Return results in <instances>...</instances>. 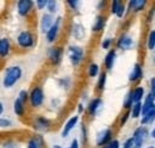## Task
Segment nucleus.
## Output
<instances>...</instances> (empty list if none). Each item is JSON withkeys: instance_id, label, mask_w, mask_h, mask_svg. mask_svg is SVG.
Returning a JSON list of instances; mask_svg holds the SVG:
<instances>
[{"instance_id": "f3484780", "label": "nucleus", "mask_w": 155, "mask_h": 148, "mask_svg": "<svg viewBox=\"0 0 155 148\" xmlns=\"http://www.w3.org/2000/svg\"><path fill=\"white\" fill-rule=\"evenodd\" d=\"M34 127L38 131H46L51 126V120L45 118V116H36L34 120Z\"/></svg>"}, {"instance_id": "20e7f679", "label": "nucleus", "mask_w": 155, "mask_h": 148, "mask_svg": "<svg viewBox=\"0 0 155 148\" xmlns=\"http://www.w3.org/2000/svg\"><path fill=\"white\" fill-rule=\"evenodd\" d=\"M45 99L44 91L40 86H34L29 92V104L31 108H39L42 106Z\"/></svg>"}, {"instance_id": "ddd939ff", "label": "nucleus", "mask_w": 155, "mask_h": 148, "mask_svg": "<svg viewBox=\"0 0 155 148\" xmlns=\"http://www.w3.org/2000/svg\"><path fill=\"white\" fill-rule=\"evenodd\" d=\"M78 123H79V115H73V116H70V118L65 121V124H64V126H63L62 137H63V138L68 137V135H69V133L71 132V130L78 125Z\"/></svg>"}, {"instance_id": "58836bf2", "label": "nucleus", "mask_w": 155, "mask_h": 148, "mask_svg": "<svg viewBox=\"0 0 155 148\" xmlns=\"http://www.w3.org/2000/svg\"><path fill=\"white\" fill-rule=\"evenodd\" d=\"M121 148H133V138H132V137L127 138V140L125 141V143L122 144Z\"/></svg>"}, {"instance_id": "6ab92c4d", "label": "nucleus", "mask_w": 155, "mask_h": 148, "mask_svg": "<svg viewBox=\"0 0 155 148\" xmlns=\"http://www.w3.org/2000/svg\"><path fill=\"white\" fill-rule=\"evenodd\" d=\"M115 59H116V51L113 50V49H110V50L107 52L105 57H104V67H105L107 70H110V69L114 67Z\"/></svg>"}, {"instance_id": "e433bc0d", "label": "nucleus", "mask_w": 155, "mask_h": 148, "mask_svg": "<svg viewBox=\"0 0 155 148\" xmlns=\"http://www.w3.org/2000/svg\"><path fill=\"white\" fill-rule=\"evenodd\" d=\"M67 5H68L71 10H78V8H79L80 2H79V1H76V0H68V1H67Z\"/></svg>"}, {"instance_id": "0eeeda50", "label": "nucleus", "mask_w": 155, "mask_h": 148, "mask_svg": "<svg viewBox=\"0 0 155 148\" xmlns=\"http://www.w3.org/2000/svg\"><path fill=\"white\" fill-rule=\"evenodd\" d=\"M113 131H111V129H109V127H107V129H103V130H101L98 133H97V136H96V144L98 146V147H105L113 138Z\"/></svg>"}, {"instance_id": "7ed1b4c3", "label": "nucleus", "mask_w": 155, "mask_h": 148, "mask_svg": "<svg viewBox=\"0 0 155 148\" xmlns=\"http://www.w3.org/2000/svg\"><path fill=\"white\" fill-rule=\"evenodd\" d=\"M68 58L70 61V63L74 66V67H78L80 66V63L82 62L84 59V56H85V51L81 46H78V45H70L68 47Z\"/></svg>"}, {"instance_id": "f03ea898", "label": "nucleus", "mask_w": 155, "mask_h": 148, "mask_svg": "<svg viewBox=\"0 0 155 148\" xmlns=\"http://www.w3.org/2000/svg\"><path fill=\"white\" fill-rule=\"evenodd\" d=\"M16 42L21 49H31L35 45V36L30 30H23L17 35Z\"/></svg>"}, {"instance_id": "b1692460", "label": "nucleus", "mask_w": 155, "mask_h": 148, "mask_svg": "<svg viewBox=\"0 0 155 148\" xmlns=\"http://www.w3.org/2000/svg\"><path fill=\"white\" fill-rule=\"evenodd\" d=\"M105 27V17L102 15H98L92 24V32L93 33H98L101 30H103V28Z\"/></svg>"}, {"instance_id": "bb28decb", "label": "nucleus", "mask_w": 155, "mask_h": 148, "mask_svg": "<svg viewBox=\"0 0 155 148\" xmlns=\"http://www.w3.org/2000/svg\"><path fill=\"white\" fill-rule=\"evenodd\" d=\"M133 104H134V102H133V98H132V91L130 90V91H127V93H126V96L124 98L122 106H124V108L126 110H131V108L133 107Z\"/></svg>"}, {"instance_id": "412c9836", "label": "nucleus", "mask_w": 155, "mask_h": 148, "mask_svg": "<svg viewBox=\"0 0 155 148\" xmlns=\"http://www.w3.org/2000/svg\"><path fill=\"white\" fill-rule=\"evenodd\" d=\"M148 1L147 0H131L128 1V10L132 12H139L142 10H144V7L147 6Z\"/></svg>"}, {"instance_id": "1a4fd4ad", "label": "nucleus", "mask_w": 155, "mask_h": 148, "mask_svg": "<svg viewBox=\"0 0 155 148\" xmlns=\"http://www.w3.org/2000/svg\"><path fill=\"white\" fill-rule=\"evenodd\" d=\"M34 5L35 2L31 1V0H21L17 2V12L21 17H25L28 16L31 10L34 8Z\"/></svg>"}, {"instance_id": "ea45409f", "label": "nucleus", "mask_w": 155, "mask_h": 148, "mask_svg": "<svg viewBox=\"0 0 155 148\" xmlns=\"http://www.w3.org/2000/svg\"><path fill=\"white\" fill-rule=\"evenodd\" d=\"M69 148H80V144H79V141L76 138H74L69 146Z\"/></svg>"}, {"instance_id": "4be33fe9", "label": "nucleus", "mask_w": 155, "mask_h": 148, "mask_svg": "<svg viewBox=\"0 0 155 148\" xmlns=\"http://www.w3.org/2000/svg\"><path fill=\"white\" fill-rule=\"evenodd\" d=\"M11 51V42L7 38H0V58L8 56Z\"/></svg>"}, {"instance_id": "c9c22d12", "label": "nucleus", "mask_w": 155, "mask_h": 148, "mask_svg": "<svg viewBox=\"0 0 155 148\" xmlns=\"http://www.w3.org/2000/svg\"><path fill=\"white\" fill-rule=\"evenodd\" d=\"M149 92L155 97V76H151L150 78V81H149Z\"/></svg>"}, {"instance_id": "cd10ccee", "label": "nucleus", "mask_w": 155, "mask_h": 148, "mask_svg": "<svg viewBox=\"0 0 155 148\" xmlns=\"http://www.w3.org/2000/svg\"><path fill=\"white\" fill-rule=\"evenodd\" d=\"M147 49L150 50V51L155 49V29H151L148 33V36H147Z\"/></svg>"}, {"instance_id": "c85d7f7f", "label": "nucleus", "mask_w": 155, "mask_h": 148, "mask_svg": "<svg viewBox=\"0 0 155 148\" xmlns=\"http://www.w3.org/2000/svg\"><path fill=\"white\" fill-rule=\"evenodd\" d=\"M73 35H74V38H76V39L84 38V35H85V29H84V27H82L81 24H79V23H75L74 27H73Z\"/></svg>"}, {"instance_id": "aec40b11", "label": "nucleus", "mask_w": 155, "mask_h": 148, "mask_svg": "<svg viewBox=\"0 0 155 148\" xmlns=\"http://www.w3.org/2000/svg\"><path fill=\"white\" fill-rule=\"evenodd\" d=\"M25 101H23L22 98L17 97L13 102V112L17 116H23L25 113Z\"/></svg>"}, {"instance_id": "9b49d317", "label": "nucleus", "mask_w": 155, "mask_h": 148, "mask_svg": "<svg viewBox=\"0 0 155 148\" xmlns=\"http://www.w3.org/2000/svg\"><path fill=\"white\" fill-rule=\"evenodd\" d=\"M110 11L113 15H115L117 18H122L125 16V12H126V6L122 1L120 0H114L111 1L110 4Z\"/></svg>"}, {"instance_id": "dca6fc26", "label": "nucleus", "mask_w": 155, "mask_h": 148, "mask_svg": "<svg viewBox=\"0 0 155 148\" xmlns=\"http://www.w3.org/2000/svg\"><path fill=\"white\" fill-rule=\"evenodd\" d=\"M154 120H155V104L143 113V115L140 118V125L142 126L150 125L154 123Z\"/></svg>"}, {"instance_id": "a18cd8bd", "label": "nucleus", "mask_w": 155, "mask_h": 148, "mask_svg": "<svg viewBox=\"0 0 155 148\" xmlns=\"http://www.w3.org/2000/svg\"><path fill=\"white\" fill-rule=\"evenodd\" d=\"M52 148H62V147H61V146H59V144H54V146H53V147H52Z\"/></svg>"}, {"instance_id": "2eb2a0df", "label": "nucleus", "mask_w": 155, "mask_h": 148, "mask_svg": "<svg viewBox=\"0 0 155 148\" xmlns=\"http://www.w3.org/2000/svg\"><path fill=\"white\" fill-rule=\"evenodd\" d=\"M102 104H103V101L101 97H94L93 99L90 101L88 106H87V112L91 116H94L97 115V113L99 112V109L102 108Z\"/></svg>"}, {"instance_id": "a878e982", "label": "nucleus", "mask_w": 155, "mask_h": 148, "mask_svg": "<svg viewBox=\"0 0 155 148\" xmlns=\"http://www.w3.org/2000/svg\"><path fill=\"white\" fill-rule=\"evenodd\" d=\"M99 74H101L99 73V66L94 62L90 63V66L87 68V75L90 78H96V76H99Z\"/></svg>"}, {"instance_id": "49530a36", "label": "nucleus", "mask_w": 155, "mask_h": 148, "mask_svg": "<svg viewBox=\"0 0 155 148\" xmlns=\"http://www.w3.org/2000/svg\"><path fill=\"white\" fill-rule=\"evenodd\" d=\"M147 148H155V147H154V146H148Z\"/></svg>"}, {"instance_id": "39448f33", "label": "nucleus", "mask_w": 155, "mask_h": 148, "mask_svg": "<svg viewBox=\"0 0 155 148\" xmlns=\"http://www.w3.org/2000/svg\"><path fill=\"white\" fill-rule=\"evenodd\" d=\"M148 135H149V131H148L147 126H142V125L138 126L134 130L133 136H132V138H133V148H142V146H143L145 138L148 137Z\"/></svg>"}, {"instance_id": "7c9ffc66", "label": "nucleus", "mask_w": 155, "mask_h": 148, "mask_svg": "<svg viewBox=\"0 0 155 148\" xmlns=\"http://www.w3.org/2000/svg\"><path fill=\"white\" fill-rule=\"evenodd\" d=\"M47 10H48V13H54L56 11H57V1H53V0H51V1H48V4H47V7H46Z\"/></svg>"}, {"instance_id": "9d476101", "label": "nucleus", "mask_w": 155, "mask_h": 148, "mask_svg": "<svg viewBox=\"0 0 155 148\" xmlns=\"http://www.w3.org/2000/svg\"><path fill=\"white\" fill-rule=\"evenodd\" d=\"M116 47L124 51L131 50L133 47V39L132 36H130L128 34H122L119 36L117 41H116Z\"/></svg>"}, {"instance_id": "c756f323", "label": "nucleus", "mask_w": 155, "mask_h": 148, "mask_svg": "<svg viewBox=\"0 0 155 148\" xmlns=\"http://www.w3.org/2000/svg\"><path fill=\"white\" fill-rule=\"evenodd\" d=\"M107 85V73L105 72H102L98 76V80H97V89L99 91H103L104 87Z\"/></svg>"}, {"instance_id": "37998d69", "label": "nucleus", "mask_w": 155, "mask_h": 148, "mask_svg": "<svg viewBox=\"0 0 155 148\" xmlns=\"http://www.w3.org/2000/svg\"><path fill=\"white\" fill-rule=\"evenodd\" d=\"M4 110H5V107H4V103L0 101V118H1V115H2V113H4Z\"/></svg>"}, {"instance_id": "393cba45", "label": "nucleus", "mask_w": 155, "mask_h": 148, "mask_svg": "<svg viewBox=\"0 0 155 148\" xmlns=\"http://www.w3.org/2000/svg\"><path fill=\"white\" fill-rule=\"evenodd\" d=\"M142 114H143V102L134 103L133 107L131 108V116L133 119H137V118H142Z\"/></svg>"}, {"instance_id": "4468645a", "label": "nucleus", "mask_w": 155, "mask_h": 148, "mask_svg": "<svg viewBox=\"0 0 155 148\" xmlns=\"http://www.w3.org/2000/svg\"><path fill=\"white\" fill-rule=\"evenodd\" d=\"M143 78V67L140 63H136L132 68V70L128 74V80L131 82H137Z\"/></svg>"}, {"instance_id": "6e6552de", "label": "nucleus", "mask_w": 155, "mask_h": 148, "mask_svg": "<svg viewBox=\"0 0 155 148\" xmlns=\"http://www.w3.org/2000/svg\"><path fill=\"white\" fill-rule=\"evenodd\" d=\"M61 25H62V17H58V18H56L53 25H52V27L48 29V32L46 33V40H47V42L52 44V42H54V41L57 40L58 34H59Z\"/></svg>"}, {"instance_id": "f8f14e48", "label": "nucleus", "mask_w": 155, "mask_h": 148, "mask_svg": "<svg viewBox=\"0 0 155 148\" xmlns=\"http://www.w3.org/2000/svg\"><path fill=\"white\" fill-rule=\"evenodd\" d=\"M54 18H53V16L51 15V13H44L42 16H41V18H40V30L42 32V33H47L48 32V29L53 25V23H54Z\"/></svg>"}, {"instance_id": "72a5a7b5", "label": "nucleus", "mask_w": 155, "mask_h": 148, "mask_svg": "<svg viewBox=\"0 0 155 148\" xmlns=\"http://www.w3.org/2000/svg\"><path fill=\"white\" fill-rule=\"evenodd\" d=\"M47 4H48L47 0H38V1H35V8L36 10H42V8L47 7Z\"/></svg>"}, {"instance_id": "a19ab883", "label": "nucleus", "mask_w": 155, "mask_h": 148, "mask_svg": "<svg viewBox=\"0 0 155 148\" xmlns=\"http://www.w3.org/2000/svg\"><path fill=\"white\" fill-rule=\"evenodd\" d=\"M82 112H84V104H82V103H79V104H78V115L81 114Z\"/></svg>"}, {"instance_id": "473e14b6", "label": "nucleus", "mask_w": 155, "mask_h": 148, "mask_svg": "<svg viewBox=\"0 0 155 148\" xmlns=\"http://www.w3.org/2000/svg\"><path fill=\"white\" fill-rule=\"evenodd\" d=\"M12 125V121L7 118H0V129H5V127H10Z\"/></svg>"}, {"instance_id": "2f4dec72", "label": "nucleus", "mask_w": 155, "mask_h": 148, "mask_svg": "<svg viewBox=\"0 0 155 148\" xmlns=\"http://www.w3.org/2000/svg\"><path fill=\"white\" fill-rule=\"evenodd\" d=\"M111 45H113V39L111 38H105L103 41H102V49H104V50H110V47H111Z\"/></svg>"}, {"instance_id": "a211bd4d", "label": "nucleus", "mask_w": 155, "mask_h": 148, "mask_svg": "<svg viewBox=\"0 0 155 148\" xmlns=\"http://www.w3.org/2000/svg\"><path fill=\"white\" fill-rule=\"evenodd\" d=\"M27 148H45V140L41 135L36 133L27 141Z\"/></svg>"}, {"instance_id": "f257e3e1", "label": "nucleus", "mask_w": 155, "mask_h": 148, "mask_svg": "<svg viewBox=\"0 0 155 148\" xmlns=\"http://www.w3.org/2000/svg\"><path fill=\"white\" fill-rule=\"evenodd\" d=\"M22 68L19 66H10L6 68L2 76V86L5 89H11L16 85V82L22 78Z\"/></svg>"}, {"instance_id": "de8ad7c7", "label": "nucleus", "mask_w": 155, "mask_h": 148, "mask_svg": "<svg viewBox=\"0 0 155 148\" xmlns=\"http://www.w3.org/2000/svg\"><path fill=\"white\" fill-rule=\"evenodd\" d=\"M154 62H155V56H154Z\"/></svg>"}, {"instance_id": "f704fd0d", "label": "nucleus", "mask_w": 155, "mask_h": 148, "mask_svg": "<svg viewBox=\"0 0 155 148\" xmlns=\"http://www.w3.org/2000/svg\"><path fill=\"white\" fill-rule=\"evenodd\" d=\"M130 116H131V110H126V112L121 115V118H120V125H121V126H122V125H125Z\"/></svg>"}, {"instance_id": "c03bdc74", "label": "nucleus", "mask_w": 155, "mask_h": 148, "mask_svg": "<svg viewBox=\"0 0 155 148\" xmlns=\"http://www.w3.org/2000/svg\"><path fill=\"white\" fill-rule=\"evenodd\" d=\"M150 136H151V137L155 140V126L151 129V131H150Z\"/></svg>"}, {"instance_id": "4c0bfd02", "label": "nucleus", "mask_w": 155, "mask_h": 148, "mask_svg": "<svg viewBox=\"0 0 155 148\" xmlns=\"http://www.w3.org/2000/svg\"><path fill=\"white\" fill-rule=\"evenodd\" d=\"M103 148H120V142L117 141V140H111L105 147H103Z\"/></svg>"}, {"instance_id": "423d86ee", "label": "nucleus", "mask_w": 155, "mask_h": 148, "mask_svg": "<svg viewBox=\"0 0 155 148\" xmlns=\"http://www.w3.org/2000/svg\"><path fill=\"white\" fill-rule=\"evenodd\" d=\"M63 57V49L61 46H52L47 51V58L52 66H58Z\"/></svg>"}, {"instance_id": "79ce46f5", "label": "nucleus", "mask_w": 155, "mask_h": 148, "mask_svg": "<svg viewBox=\"0 0 155 148\" xmlns=\"http://www.w3.org/2000/svg\"><path fill=\"white\" fill-rule=\"evenodd\" d=\"M81 130H82V137H84V141H86V127H85V125L81 126Z\"/></svg>"}, {"instance_id": "5701e85b", "label": "nucleus", "mask_w": 155, "mask_h": 148, "mask_svg": "<svg viewBox=\"0 0 155 148\" xmlns=\"http://www.w3.org/2000/svg\"><path fill=\"white\" fill-rule=\"evenodd\" d=\"M132 91V98L134 103H139L143 102L144 97H145V92H144V87L143 86H136Z\"/></svg>"}]
</instances>
